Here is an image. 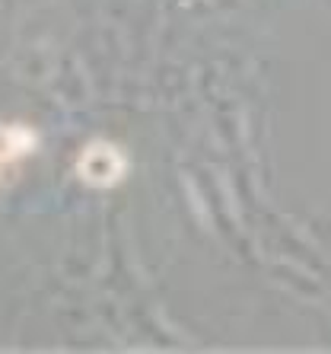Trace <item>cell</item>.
<instances>
[{
    "instance_id": "6da1fadb",
    "label": "cell",
    "mask_w": 331,
    "mask_h": 354,
    "mask_svg": "<svg viewBox=\"0 0 331 354\" xmlns=\"http://www.w3.org/2000/svg\"><path fill=\"white\" fill-rule=\"evenodd\" d=\"M128 173V160L112 140H92L77 157V176L92 189H112Z\"/></svg>"
},
{
    "instance_id": "7a4b0ae2",
    "label": "cell",
    "mask_w": 331,
    "mask_h": 354,
    "mask_svg": "<svg viewBox=\"0 0 331 354\" xmlns=\"http://www.w3.org/2000/svg\"><path fill=\"white\" fill-rule=\"evenodd\" d=\"M39 147V134L29 124H0V163L23 160Z\"/></svg>"
}]
</instances>
